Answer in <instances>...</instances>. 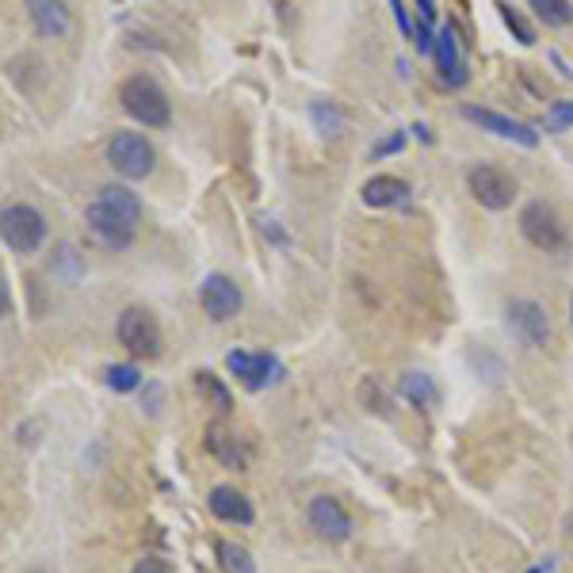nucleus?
I'll return each instance as SVG.
<instances>
[{"mask_svg":"<svg viewBox=\"0 0 573 573\" xmlns=\"http://www.w3.org/2000/svg\"><path fill=\"white\" fill-rule=\"evenodd\" d=\"M203 447L211 451L214 459L222 463V467L230 470H245L249 467V455H245V447L237 444L234 432H226L222 425H207V432H203Z\"/></svg>","mask_w":573,"mask_h":573,"instance_id":"13","label":"nucleus"},{"mask_svg":"<svg viewBox=\"0 0 573 573\" xmlns=\"http://www.w3.org/2000/svg\"><path fill=\"white\" fill-rule=\"evenodd\" d=\"M107 165L127 180H146L153 165H157V149L149 146L146 134H127L123 130L107 142Z\"/></svg>","mask_w":573,"mask_h":573,"instance_id":"4","label":"nucleus"},{"mask_svg":"<svg viewBox=\"0 0 573 573\" xmlns=\"http://www.w3.org/2000/svg\"><path fill=\"white\" fill-rule=\"evenodd\" d=\"M417 12H421V23H436V0H417Z\"/></svg>","mask_w":573,"mask_h":573,"instance_id":"30","label":"nucleus"},{"mask_svg":"<svg viewBox=\"0 0 573 573\" xmlns=\"http://www.w3.org/2000/svg\"><path fill=\"white\" fill-rule=\"evenodd\" d=\"M134 573H172L169 562H161V558H142L138 566H134Z\"/></svg>","mask_w":573,"mask_h":573,"instance_id":"27","label":"nucleus"},{"mask_svg":"<svg viewBox=\"0 0 573 573\" xmlns=\"http://www.w3.org/2000/svg\"><path fill=\"white\" fill-rule=\"evenodd\" d=\"M531 12L547 27H570L573 23V4L570 0H528Z\"/></svg>","mask_w":573,"mask_h":573,"instance_id":"20","label":"nucleus"},{"mask_svg":"<svg viewBox=\"0 0 573 573\" xmlns=\"http://www.w3.org/2000/svg\"><path fill=\"white\" fill-rule=\"evenodd\" d=\"M211 512L226 524H253V505L245 493H237L234 486H214L211 489Z\"/></svg>","mask_w":573,"mask_h":573,"instance_id":"15","label":"nucleus"},{"mask_svg":"<svg viewBox=\"0 0 573 573\" xmlns=\"http://www.w3.org/2000/svg\"><path fill=\"white\" fill-rule=\"evenodd\" d=\"M314 123H318L321 134H340V127H344V115H340L333 104H314Z\"/></svg>","mask_w":573,"mask_h":573,"instance_id":"24","label":"nucleus"},{"mask_svg":"<svg viewBox=\"0 0 573 573\" xmlns=\"http://www.w3.org/2000/svg\"><path fill=\"white\" fill-rule=\"evenodd\" d=\"M226 367L245 382V390H264V386L283 379V367H279V360L272 352H241L237 348V352L226 356Z\"/></svg>","mask_w":573,"mask_h":573,"instance_id":"9","label":"nucleus"},{"mask_svg":"<svg viewBox=\"0 0 573 573\" xmlns=\"http://www.w3.org/2000/svg\"><path fill=\"white\" fill-rule=\"evenodd\" d=\"M570 325H573V302H570Z\"/></svg>","mask_w":573,"mask_h":573,"instance_id":"32","label":"nucleus"},{"mask_svg":"<svg viewBox=\"0 0 573 573\" xmlns=\"http://www.w3.org/2000/svg\"><path fill=\"white\" fill-rule=\"evenodd\" d=\"M402 394L409 398V402L417 405V409H432V405L440 402V394H436V386H432V379L428 375H405L402 379Z\"/></svg>","mask_w":573,"mask_h":573,"instance_id":"19","label":"nucleus"},{"mask_svg":"<svg viewBox=\"0 0 573 573\" xmlns=\"http://www.w3.org/2000/svg\"><path fill=\"white\" fill-rule=\"evenodd\" d=\"M505 314H509V329L524 340L528 348H547V344H551V318H547V310H543L539 302L512 298Z\"/></svg>","mask_w":573,"mask_h":573,"instance_id":"8","label":"nucleus"},{"mask_svg":"<svg viewBox=\"0 0 573 573\" xmlns=\"http://www.w3.org/2000/svg\"><path fill=\"white\" fill-rule=\"evenodd\" d=\"M432 54H436L440 77H444L447 85H467V65H463V54H459V43H455V31H451V27H444V31L436 35Z\"/></svg>","mask_w":573,"mask_h":573,"instance_id":"14","label":"nucleus"},{"mask_svg":"<svg viewBox=\"0 0 573 573\" xmlns=\"http://www.w3.org/2000/svg\"><path fill=\"white\" fill-rule=\"evenodd\" d=\"M85 222L107 249H127L130 241H134V234H138V222H142V199L130 188L107 184L88 203Z\"/></svg>","mask_w":573,"mask_h":573,"instance_id":"1","label":"nucleus"},{"mask_svg":"<svg viewBox=\"0 0 573 573\" xmlns=\"http://www.w3.org/2000/svg\"><path fill=\"white\" fill-rule=\"evenodd\" d=\"M0 237L16 253H35L46 241V218L27 203H12L0 214Z\"/></svg>","mask_w":573,"mask_h":573,"instance_id":"5","label":"nucleus"},{"mask_svg":"<svg viewBox=\"0 0 573 573\" xmlns=\"http://www.w3.org/2000/svg\"><path fill=\"white\" fill-rule=\"evenodd\" d=\"M390 12L398 16V27H402L405 35H413V23H409V12H405V4H402V0H390Z\"/></svg>","mask_w":573,"mask_h":573,"instance_id":"28","label":"nucleus"},{"mask_svg":"<svg viewBox=\"0 0 573 573\" xmlns=\"http://www.w3.org/2000/svg\"><path fill=\"white\" fill-rule=\"evenodd\" d=\"M467 184L470 195L482 207H489V211H505V207H512V199H516V180L505 169H497V165H474Z\"/></svg>","mask_w":573,"mask_h":573,"instance_id":"7","label":"nucleus"},{"mask_svg":"<svg viewBox=\"0 0 573 573\" xmlns=\"http://www.w3.org/2000/svg\"><path fill=\"white\" fill-rule=\"evenodd\" d=\"M520 230H524V237H528L535 249H543V253H562V249L570 245L562 218H558L547 203H528V207L520 211Z\"/></svg>","mask_w":573,"mask_h":573,"instance_id":"6","label":"nucleus"},{"mask_svg":"<svg viewBox=\"0 0 573 573\" xmlns=\"http://www.w3.org/2000/svg\"><path fill=\"white\" fill-rule=\"evenodd\" d=\"M119 104H123V111H127L130 119H138L146 127H169L172 119L169 96L161 92V85L153 77H130V81H123Z\"/></svg>","mask_w":573,"mask_h":573,"instance_id":"2","label":"nucleus"},{"mask_svg":"<svg viewBox=\"0 0 573 573\" xmlns=\"http://www.w3.org/2000/svg\"><path fill=\"white\" fill-rule=\"evenodd\" d=\"M409 199V184L398 176H371L363 184V203L367 207H402Z\"/></svg>","mask_w":573,"mask_h":573,"instance_id":"17","label":"nucleus"},{"mask_svg":"<svg viewBox=\"0 0 573 573\" xmlns=\"http://www.w3.org/2000/svg\"><path fill=\"white\" fill-rule=\"evenodd\" d=\"M306 516H310V528L318 531L321 539H329V543H344L352 535V516L344 512L337 497H314Z\"/></svg>","mask_w":573,"mask_h":573,"instance_id":"11","label":"nucleus"},{"mask_svg":"<svg viewBox=\"0 0 573 573\" xmlns=\"http://www.w3.org/2000/svg\"><path fill=\"white\" fill-rule=\"evenodd\" d=\"M12 310V298H8V287H4V279H0V318Z\"/></svg>","mask_w":573,"mask_h":573,"instance_id":"31","label":"nucleus"},{"mask_svg":"<svg viewBox=\"0 0 573 573\" xmlns=\"http://www.w3.org/2000/svg\"><path fill=\"white\" fill-rule=\"evenodd\" d=\"M27 12L39 27V35H46V39H65L73 27L62 0H27Z\"/></svg>","mask_w":573,"mask_h":573,"instance_id":"16","label":"nucleus"},{"mask_svg":"<svg viewBox=\"0 0 573 573\" xmlns=\"http://www.w3.org/2000/svg\"><path fill=\"white\" fill-rule=\"evenodd\" d=\"M405 146V138L402 134H394V138H386V142H379L375 146V157H386V153H398V149Z\"/></svg>","mask_w":573,"mask_h":573,"instance_id":"29","label":"nucleus"},{"mask_svg":"<svg viewBox=\"0 0 573 573\" xmlns=\"http://www.w3.org/2000/svg\"><path fill=\"white\" fill-rule=\"evenodd\" d=\"M138 382H142V371H138L134 363H115V367H107V386H111L115 394L138 390Z\"/></svg>","mask_w":573,"mask_h":573,"instance_id":"22","label":"nucleus"},{"mask_svg":"<svg viewBox=\"0 0 573 573\" xmlns=\"http://www.w3.org/2000/svg\"><path fill=\"white\" fill-rule=\"evenodd\" d=\"M551 115H554V123H558V127H573V100H558Z\"/></svg>","mask_w":573,"mask_h":573,"instance_id":"26","label":"nucleus"},{"mask_svg":"<svg viewBox=\"0 0 573 573\" xmlns=\"http://www.w3.org/2000/svg\"><path fill=\"white\" fill-rule=\"evenodd\" d=\"M497 12H501V20H505V27H509V31H512V35H516V39H520V43H524V46L535 43V31H531L528 23H524V16H520V12L512 8V4H497Z\"/></svg>","mask_w":573,"mask_h":573,"instance_id":"23","label":"nucleus"},{"mask_svg":"<svg viewBox=\"0 0 573 573\" xmlns=\"http://www.w3.org/2000/svg\"><path fill=\"white\" fill-rule=\"evenodd\" d=\"M413 39H417V50H421V54H432V46H436V35H432V23H417Z\"/></svg>","mask_w":573,"mask_h":573,"instance_id":"25","label":"nucleus"},{"mask_svg":"<svg viewBox=\"0 0 573 573\" xmlns=\"http://www.w3.org/2000/svg\"><path fill=\"white\" fill-rule=\"evenodd\" d=\"M570 539H573V524H570Z\"/></svg>","mask_w":573,"mask_h":573,"instance_id":"34","label":"nucleus"},{"mask_svg":"<svg viewBox=\"0 0 573 573\" xmlns=\"http://www.w3.org/2000/svg\"><path fill=\"white\" fill-rule=\"evenodd\" d=\"M463 115H467L474 127L489 130V134H497V138H509V142H520V146H539V134L528 127V123H516L509 115H497V111H486V107H474L467 104L463 107Z\"/></svg>","mask_w":573,"mask_h":573,"instance_id":"12","label":"nucleus"},{"mask_svg":"<svg viewBox=\"0 0 573 573\" xmlns=\"http://www.w3.org/2000/svg\"><path fill=\"white\" fill-rule=\"evenodd\" d=\"M199 302H203V310H207V318L214 321H230L237 318V310H241V287H237L230 276H207L203 279V287H199Z\"/></svg>","mask_w":573,"mask_h":573,"instance_id":"10","label":"nucleus"},{"mask_svg":"<svg viewBox=\"0 0 573 573\" xmlns=\"http://www.w3.org/2000/svg\"><path fill=\"white\" fill-rule=\"evenodd\" d=\"M195 386H199V394L211 402L214 413H222V417H226V413L234 409V398H230V390L222 386V379H218V375H211V371H199V375H195Z\"/></svg>","mask_w":573,"mask_h":573,"instance_id":"18","label":"nucleus"},{"mask_svg":"<svg viewBox=\"0 0 573 573\" xmlns=\"http://www.w3.org/2000/svg\"><path fill=\"white\" fill-rule=\"evenodd\" d=\"M218 562H222V570L226 573H256L253 554L245 551L241 543H230V539L218 543Z\"/></svg>","mask_w":573,"mask_h":573,"instance_id":"21","label":"nucleus"},{"mask_svg":"<svg viewBox=\"0 0 573 573\" xmlns=\"http://www.w3.org/2000/svg\"><path fill=\"white\" fill-rule=\"evenodd\" d=\"M115 333H119V344L127 348L134 360H157L161 356V325L142 306H127L119 314Z\"/></svg>","mask_w":573,"mask_h":573,"instance_id":"3","label":"nucleus"},{"mask_svg":"<svg viewBox=\"0 0 573 573\" xmlns=\"http://www.w3.org/2000/svg\"><path fill=\"white\" fill-rule=\"evenodd\" d=\"M528 573H543V570H528Z\"/></svg>","mask_w":573,"mask_h":573,"instance_id":"33","label":"nucleus"}]
</instances>
